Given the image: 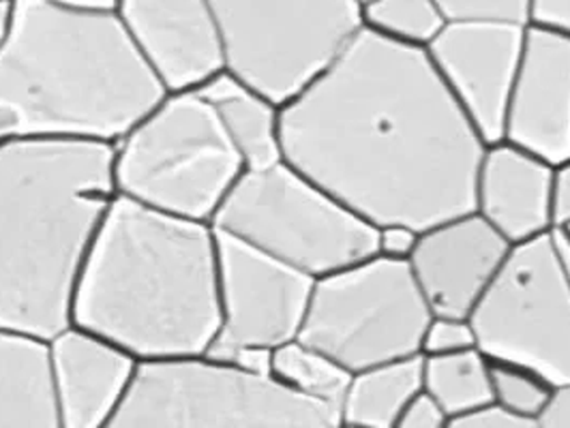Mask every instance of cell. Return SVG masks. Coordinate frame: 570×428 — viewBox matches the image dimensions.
<instances>
[{
	"mask_svg": "<svg viewBox=\"0 0 570 428\" xmlns=\"http://www.w3.org/2000/svg\"><path fill=\"white\" fill-rule=\"evenodd\" d=\"M245 171L215 110L196 90L166 92L115 143L116 196L213 223Z\"/></svg>",
	"mask_w": 570,
	"mask_h": 428,
	"instance_id": "5b68a950",
	"label": "cell"
},
{
	"mask_svg": "<svg viewBox=\"0 0 570 428\" xmlns=\"http://www.w3.org/2000/svg\"><path fill=\"white\" fill-rule=\"evenodd\" d=\"M504 142L551 163L570 159V34L528 24L504 116Z\"/></svg>",
	"mask_w": 570,
	"mask_h": 428,
	"instance_id": "9a60e30c",
	"label": "cell"
},
{
	"mask_svg": "<svg viewBox=\"0 0 570 428\" xmlns=\"http://www.w3.org/2000/svg\"><path fill=\"white\" fill-rule=\"evenodd\" d=\"M553 228L570 226V159L553 168V191H551Z\"/></svg>",
	"mask_w": 570,
	"mask_h": 428,
	"instance_id": "4dcf8cb0",
	"label": "cell"
},
{
	"mask_svg": "<svg viewBox=\"0 0 570 428\" xmlns=\"http://www.w3.org/2000/svg\"><path fill=\"white\" fill-rule=\"evenodd\" d=\"M564 229H569V231H570V226H569V228H564Z\"/></svg>",
	"mask_w": 570,
	"mask_h": 428,
	"instance_id": "8d00e7d4",
	"label": "cell"
},
{
	"mask_svg": "<svg viewBox=\"0 0 570 428\" xmlns=\"http://www.w3.org/2000/svg\"><path fill=\"white\" fill-rule=\"evenodd\" d=\"M50 365L60 428H110L140 360L71 324L50 339Z\"/></svg>",
	"mask_w": 570,
	"mask_h": 428,
	"instance_id": "2e32d148",
	"label": "cell"
},
{
	"mask_svg": "<svg viewBox=\"0 0 570 428\" xmlns=\"http://www.w3.org/2000/svg\"><path fill=\"white\" fill-rule=\"evenodd\" d=\"M284 159L371 226L425 229L474 210L487 142L425 48L363 29L282 106Z\"/></svg>",
	"mask_w": 570,
	"mask_h": 428,
	"instance_id": "6da1fadb",
	"label": "cell"
},
{
	"mask_svg": "<svg viewBox=\"0 0 570 428\" xmlns=\"http://www.w3.org/2000/svg\"><path fill=\"white\" fill-rule=\"evenodd\" d=\"M423 390V354L352 372L340 405L342 428H397L405 405Z\"/></svg>",
	"mask_w": 570,
	"mask_h": 428,
	"instance_id": "ffe728a7",
	"label": "cell"
},
{
	"mask_svg": "<svg viewBox=\"0 0 570 428\" xmlns=\"http://www.w3.org/2000/svg\"><path fill=\"white\" fill-rule=\"evenodd\" d=\"M110 428H342V418L273 372L198 354L142 360Z\"/></svg>",
	"mask_w": 570,
	"mask_h": 428,
	"instance_id": "8992f818",
	"label": "cell"
},
{
	"mask_svg": "<svg viewBox=\"0 0 570 428\" xmlns=\"http://www.w3.org/2000/svg\"><path fill=\"white\" fill-rule=\"evenodd\" d=\"M226 71L284 106L363 29L356 0H208Z\"/></svg>",
	"mask_w": 570,
	"mask_h": 428,
	"instance_id": "9c48e42d",
	"label": "cell"
},
{
	"mask_svg": "<svg viewBox=\"0 0 570 428\" xmlns=\"http://www.w3.org/2000/svg\"><path fill=\"white\" fill-rule=\"evenodd\" d=\"M530 24L570 34V0H532Z\"/></svg>",
	"mask_w": 570,
	"mask_h": 428,
	"instance_id": "f546056e",
	"label": "cell"
},
{
	"mask_svg": "<svg viewBox=\"0 0 570 428\" xmlns=\"http://www.w3.org/2000/svg\"><path fill=\"white\" fill-rule=\"evenodd\" d=\"M356 2L363 7V4H365V2H370V0H356Z\"/></svg>",
	"mask_w": 570,
	"mask_h": 428,
	"instance_id": "d590c367",
	"label": "cell"
},
{
	"mask_svg": "<svg viewBox=\"0 0 570 428\" xmlns=\"http://www.w3.org/2000/svg\"><path fill=\"white\" fill-rule=\"evenodd\" d=\"M361 11L365 29L414 48H428L446 24L435 0H370Z\"/></svg>",
	"mask_w": 570,
	"mask_h": 428,
	"instance_id": "603a6c76",
	"label": "cell"
},
{
	"mask_svg": "<svg viewBox=\"0 0 570 428\" xmlns=\"http://www.w3.org/2000/svg\"><path fill=\"white\" fill-rule=\"evenodd\" d=\"M118 18L166 92L198 90L226 71L208 0H120Z\"/></svg>",
	"mask_w": 570,
	"mask_h": 428,
	"instance_id": "5bb4252c",
	"label": "cell"
},
{
	"mask_svg": "<svg viewBox=\"0 0 570 428\" xmlns=\"http://www.w3.org/2000/svg\"><path fill=\"white\" fill-rule=\"evenodd\" d=\"M16 20V0H0V52L4 50Z\"/></svg>",
	"mask_w": 570,
	"mask_h": 428,
	"instance_id": "e575fe53",
	"label": "cell"
},
{
	"mask_svg": "<svg viewBox=\"0 0 570 428\" xmlns=\"http://www.w3.org/2000/svg\"><path fill=\"white\" fill-rule=\"evenodd\" d=\"M549 233L514 245L470 321L489 360L560 386L570 381V287Z\"/></svg>",
	"mask_w": 570,
	"mask_h": 428,
	"instance_id": "30bf717a",
	"label": "cell"
},
{
	"mask_svg": "<svg viewBox=\"0 0 570 428\" xmlns=\"http://www.w3.org/2000/svg\"><path fill=\"white\" fill-rule=\"evenodd\" d=\"M449 422L451 418L444 407L423 388L405 405L397 428H449Z\"/></svg>",
	"mask_w": 570,
	"mask_h": 428,
	"instance_id": "83f0119b",
	"label": "cell"
},
{
	"mask_svg": "<svg viewBox=\"0 0 570 428\" xmlns=\"http://www.w3.org/2000/svg\"><path fill=\"white\" fill-rule=\"evenodd\" d=\"M0 428H60L50 341L0 326Z\"/></svg>",
	"mask_w": 570,
	"mask_h": 428,
	"instance_id": "ac0fdd59",
	"label": "cell"
},
{
	"mask_svg": "<svg viewBox=\"0 0 570 428\" xmlns=\"http://www.w3.org/2000/svg\"><path fill=\"white\" fill-rule=\"evenodd\" d=\"M553 166L511 142L487 143L474 182V210L511 245L553 229Z\"/></svg>",
	"mask_w": 570,
	"mask_h": 428,
	"instance_id": "e0dca14e",
	"label": "cell"
},
{
	"mask_svg": "<svg viewBox=\"0 0 570 428\" xmlns=\"http://www.w3.org/2000/svg\"><path fill=\"white\" fill-rule=\"evenodd\" d=\"M431 317L410 263L373 253L315 279L298 339L356 372L421 354Z\"/></svg>",
	"mask_w": 570,
	"mask_h": 428,
	"instance_id": "ba28073f",
	"label": "cell"
},
{
	"mask_svg": "<svg viewBox=\"0 0 570 428\" xmlns=\"http://www.w3.org/2000/svg\"><path fill=\"white\" fill-rule=\"evenodd\" d=\"M541 428H570V381L553 386L547 407L539 418Z\"/></svg>",
	"mask_w": 570,
	"mask_h": 428,
	"instance_id": "1f68e13d",
	"label": "cell"
},
{
	"mask_svg": "<svg viewBox=\"0 0 570 428\" xmlns=\"http://www.w3.org/2000/svg\"><path fill=\"white\" fill-rule=\"evenodd\" d=\"M491 375V399L509 407L517 416H523L539 425L542 409L547 407L553 386L525 367L511 362L489 360ZM541 428V427H539Z\"/></svg>",
	"mask_w": 570,
	"mask_h": 428,
	"instance_id": "cb8c5ba5",
	"label": "cell"
},
{
	"mask_svg": "<svg viewBox=\"0 0 570 428\" xmlns=\"http://www.w3.org/2000/svg\"><path fill=\"white\" fill-rule=\"evenodd\" d=\"M196 92L215 110L245 170L266 168L284 159L279 103L229 71L217 73Z\"/></svg>",
	"mask_w": 570,
	"mask_h": 428,
	"instance_id": "d6986e66",
	"label": "cell"
},
{
	"mask_svg": "<svg viewBox=\"0 0 570 428\" xmlns=\"http://www.w3.org/2000/svg\"><path fill=\"white\" fill-rule=\"evenodd\" d=\"M513 245L476 212H461L419 231L410 270L433 315L470 317Z\"/></svg>",
	"mask_w": 570,
	"mask_h": 428,
	"instance_id": "4fadbf2b",
	"label": "cell"
},
{
	"mask_svg": "<svg viewBox=\"0 0 570 428\" xmlns=\"http://www.w3.org/2000/svg\"><path fill=\"white\" fill-rule=\"evenodd\" d=\"M489 367L491 362L479 347L423 356V388L455 420L491 400Z\"/></svg>",
	"mask_w": 570,
	"mask_h": 428,
	"instance_id": "44dd1931",
	"label": "cell"
},
{
	"mask_svg": "<svg viewBox=\"0 0 570 428\" xmlns=\"http://www.w3.org/2000/svg\"><path fill=\"white\" fill-rule=\"evenodd\" d=\"M213 228L314 279L377 251V228L285 159L243 171Z\"/></svg>",
	"mask_w": 570,
	"mask_h": 428,
	"instance_id": "52a82bcc",
	"label": "cell"
},
{
	"mask_svg": "<svg viewBox=\"0 0 570 428\" xmlns=\"http://www.w3.org/2000/svg\"><path fill=\"white\" fill-rule=\"evenodd\" d=\"M60 4L85 13H118L120 0H57Z\"/></svg>",
	"mask_w": 570,
	"mask_h": 428,
	"instance_id": "836d02e7",
	"label": "cell"
},
{
	"mask_svg": "<svg viewBox=\"0 0 570 428\" xmlns=\"http://www.w3.org/2000/svg\"><path fill=\"white\" fill-rule=\"evenodd\" d=\"M115 198V143L0 142V326L48 341L71 326L73 291Z\"/></svg>",
	"mask_w": 570,
	"mask_h": 428,
	"instance_id": "3957f363",
	"label": "cell"
},
{
	"mask_svg": "<svg viewBox=\"0 0 570 428\" xmlns=\"http://www.w3.org/2000/svg\"><path fill=\"white\" fill-rule=\"evenodd\" d=\"M551 245H553V253L558 259V268L570 287V231L564 228L551 229Z\"/></svg>",
	"mask_w": 570,
	"mask_h": 428,
	"instance_id": "d6a6232c",
	"label": "cell"
},
{
	"mask_svg": "<svg viewBox=\"0 0 570 428\" xmlns=\"http://www.w3.org/2000/svg\"><path fill=\"white\" fill-rule=\"evenodd\" d=\"M217 270L222 321L206 354L232 347L277 349L298 339L314 277L224 231H217Z\"/></svg>",
	"mask_w": 570,
	"mask_h": 428,
	"instance_id": "8fae6325",
	"label": "cell"
},
{
	"mask_svg": "<svg viewBox=\"0 0 570 428\" xmlns=\"http://www.w3.org/2000/svg\"><path fill=\"white\" fill-rule=\"evenodd\" d=\"M419 240V229L403 226V223H389L377 228V240H375V253L407 261L414 253Z\"/></svg>",
	"mask_w": 570,
	"mask_h": 428,
	"instance_id": "f1b7e54d",
	"label": "cell"
},
{
	"mask_svg": "<svg viewBox=\"0 0 570 428\" xmlns=\"http://www.w3.org/2000/svg\"><path fill=\"white\" fill-rule=\"evenodd\" d=\"M219 321L213 223L116 196L88 249L71 324L142 362L206 354Z\"/></svg>",
	"mask_w": 570,
	"mask_h": 428,
	"instance_id": "7a4b0ae2",
	"label": "cell"
},
{
	"mask_svg": "<svg viewBox=\"0 0 570 428\" xmlns=\"http://www.w3.org/2000/svg\"><path fill=\"white\" fill-rule=\"evenodd\" d=\"M472 347H476V335L470 317L433 315L423 335L421 354L438 356V354H453V351H463Z\"/></svg>",
	"mask_w": 570,
	"mask_h": 428,
	"instance_id": "484cf974",
	"label": "cell"
},
{
	"mask_svg": "<svg viewBox=\"0 0 570 428\" xmlns=\"http://www.w3.org/2000/svg\"><path fill=\"white\" fill-rule=\"evenodd\" d=\"M271 372L307 399L340 409L352 372L328 354L294 339L273 349Z\"/></svg>",
	"mask_w": 570,
	"mask_h": 428,
	"instance_id": "7402d4cb",
	"label": "cell"
},
{
	"mask_svg": "<svg viewBox=\"0 0 570 428\" xmlns=\"http://www.w3.org/2000/svg\"><path fill=\"white\" fill-rule=\"evenodd\" d=\"M525 29L511 22H446L425 48L442 84L487 143L504 136Z\"/></svg>",
	"mask_w": 570,
	"mask_h": 428,
	"instance_id": "7c38bea8",
	"label": "cell"
},
{
	"mask_svg": "<svg viewBox=\"0 0 570 428\" xmlns=\"http://www.w3.org/2000/svg\"><path fill=\"white\" fill-rule=\"evenodd\" d=\"M449 428H539V425L491 399L451 420Z\"/></svg>",
	"mask_w": 570,
	"mask_h": 428,
	"instance_id": "4316f807",
	"label": "cell"
},
{
	"mask_svg": "<svg viewBox=\"0 0 570 428\" xmlns=\"http://www.w3.org/2000/svg\"><path fill=\"white\" fill-rule=\"evenodd\" d=\"M446 22L530 24L532 0H435Z\"/></svg>",
	"mask_w": 570,
	"mask_h": 428,
	"instance_id": "d4e9b609",
	"label": "cell"
},
{
	"mask_svg": "<svg viewBox=\"0 0 570 428\" xmlns=\"http://www.w3.org/2000/svg\"><path fill=\"white\" fill-rule=\"evenodd\" d=\"M166 97L118 13L16 0L0 52V142L116 143Z\"/></svg>",
	"mask_w": 570,
	"mask_h": 428,
	"instance_id": "277c9868",
	"label": "cell"
}]
</instances>
